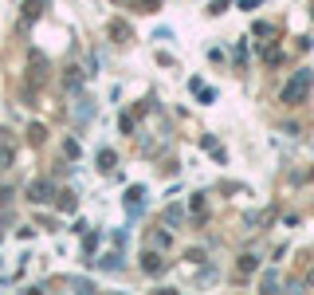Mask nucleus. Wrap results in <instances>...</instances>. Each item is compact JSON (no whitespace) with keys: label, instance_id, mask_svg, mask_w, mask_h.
<instances>
[{"label":"nucleus","instance_id":"f257e3e1","mask_svg":"<svg viewBox=\"0 0 314 295\" xmlns=\"http://www.w3.org/2000/svg\"><path fill=\"white\" fill-rule=\"evenodd\" d=\"M306 87H310V75H299V79H295V83H291V87L283 91V99H287V103H295V99H299V95H302Z\"/></svg>","mask_w":314,"mask_h":295}]
</instances>
